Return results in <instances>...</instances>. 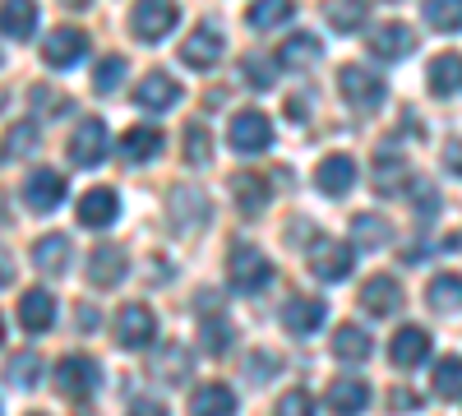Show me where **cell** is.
Returning <instances> with one entry per match:
<instances>
[{
    "instance_id": "9c48e42d",
    "label": "cell",
    "mask_w": 462,
    "mask_h": 416,
    "mask_svg": "<svg viewBox=\"0 0 462 416\" xmlns=\"http://www.w3.org/2000/svg\"><path fill=\"white\" fill-rule=\"evenodd\" d=\"M310 269H315L324 282H342L346 273H352V245H342V241H315Z\"/></svg>"
},
{
    "instance_id": "bcb514c9",
    "label": "cell",
    "mask_w": 462,
    "mask_h": 416,
    "mask_svg": "<svg viewBox=\"0 0 462 416\" xmlns=\"http://www.w3.org/2000/svg\"><path fill=\"white\" fill-rule=\"evenodd\" d=\"M180 374H189V356L180 347H167L162 356V380H180Z\"/></svg>"
},
{
    "instance_id": "7a4b0ae2",
    "label": "cell",
    "mask_w": 462,
    "mask_h": 416,
    "mask_svg": "<svg viewBox=\"0 0 462 416\" xmlns=\"http://www.w3.org/2000/svg\"><path fill=\"white\" fill-rule=\"evenodd\" d=\"M130 28H134L139 42H162V37L176 28V5L171 0H134Z\"/></svg>"
},
{
    "instance_id": "11a10c76",
    "label": "cell",
    "mask_w": 462,
    "mask_h": 416,
    "mask_svg": "<svg viewBox=\"0 0 462 416\" xmlns=\"http://www.w3.org/2000/svg\"><path fill=\"white\" fill-rule=\"evenodd\" d=\"M60 5H69V10H84V5H88V0H60Z\"/></svg>"
},
{
    "instance_id": "8d00e7d4",
    "label": "cell",
    "mask_w": 462,
    "mask_h": 416,
    "mask_svg": "<svg viewBox=\"0 0 462 416\" xmlns=\"http://www.w3.org/2000/svg\"><path fill=\"white\" fill-rule=\"evenodd\" d=\"M287 14H291V0H254V5L245 10L250 28H273V23H282Z\"/></svg>"
},
{
    "instance_id": "c3c4849f",
    "label": "cell",
    "mask_w": 462,
    "mask_h": 416,
    "mask_svg": "<svg viewBox=\"0 0 462 416\" xmlns=\"http://www.w3.org/2000/svg\"><path fill=\"white\" fill-rule=\"evenodd\" d=\"M389 407H393V411H416L420 398H416L411 389H393V393H389Z\"/></svg>"
},
{
    "instance_id": "60d3db41",
    "label": "cell",
    "mask_w": 462,
    "mask_h": 416,
    "mask_svg": "<svg viewBox=\"0 0 462 416\" xmlns=\"http://www.w3.org/2000/svg\"><path fill=\"white\" fill-rule=\"evenodd\" d=\"M241 69H245V84H250V88H259V93L278 84V69L268 65V60H259V56H245V60H241Z\"/></svg>"
},
{
    "instance_id": "d6a6232c",
    "label": "cell",
    "mask_w": 462,
    "mask_h": 416,
    "mask_svg": "<svg viewBox=\"0 0 462 416\" xmlns=\"http://www.w3.org/2000/svg\"><path fill=\"white\" fill-rule=\"evenodd\" d=\"M365 19H370V5H365V0H333V5H328L333 32H356Z\"/></svg>"
},
{
    "instance_id": "74e56055",
    "label": "cell",
    "mask_w": 462,
    "mask_h": 416,
    "mask_svg": "<svg viewBox=\"0 0 462 416\" xmlns=\"http://www.w3.org/2000/svg\"><path fill=\"white\" fill-rule=\"evenodd\" d=\"M125 79V56H106L97 69H93V93H111V88H121Z\"/></svg>"
},
{
    "instance_id": "ee69618b",
    "label": "cell",
    "mask_w": 462,
    "mask_h": 416,
    "mask_svg": "<svg viewBox=\"0 0 462 416\" xmlns=\"http://www.w3.org/2000/svg\"><path fill=\"white\" fill-rule=\"evenodd\" d=\"M226 347H231V324H226V319H208V324H204V352L222 356Z\"/></svg>"
},
{
    "instance_id": "5bb4252c",
    "label": "cell",
    "mask_w": 462,
    "mask_h": 416,
    "mask_svg": "<svg viewBox=\"0 0 462 416\" xmlns=\"http://www.w3.org/2000/svg\"><path fill=\"white\" fill-rule=\"evenodd\" d=\"M389 356H393V365H402V370L420 365V361L430 356V333L420 328V324H407V328H398V337H393Z\"/></svg>"
},
{
    "instance_id": "6f0895ef",
    "label": "cell",
    "mask_w": 462,
    "mask_h": 416,
    "mask_svg": "<svg viewBox=\"0 0 462 416\" xmlns=\"http://www.w3.org/2000/svg\"><path fill=\"white\" fill-rule=\"evenodd\" d=\"M0 337H5V319H0Z\"/></svg>"
},
{
    "instance_id": "f6af8a7d",
    "label": "cell",
    "mask_w": 462,
    "mask_h": 416,
    "mask_svg": "<svg viewBox=\"0 0 462 416\" xmlns=\"http://www.w3.org/2000/svg\"><path fill=\"white\" fill-rule=\"evenodd\" d=\"M278 416H315V402L305 398L300 389H291V393L278 402Z\"/></svg>"
},
{
    "instance_id": "f5cc1de1",
    "label": "cell",
    "mask_w": 462,
    "mask_h": 416,
    "mask_svg": "<svg viewBox=\"0 0 462 416\" xmlns=\"http://www.w3.org/2000/svg\"><path fill=\"white\" fill-rule=\"evenodd\" d=\"M74 319L84 324V333H93V324H97V310H93V306H79V310H74Z\"/></svg>"
},
{
    "instance_id": "83f0119b",
    "label": "cell",
    "mask_w": 462,
    "mask_h": 416,
    "mask_svg": "<svg viewBox=\"0 0 462 416\" xmlns=\"http://www.w3.org/2000/svg\"><path fill=\"white\" fill-rule=\"evenodd\" d=\"M189 411H195V416H231V411H236V393H231L226 384H199Z\"/></svg>"
},
{
    "instance_id": "ab89813d",
    "label": "cell",
    "mask_w": 462,
    "mask_h": 416,
    "mask_svg": "<svg viewBox=\"0 0 462 416\" xmlns=\"http://www.w3.org/2000/svg\"><path fill=\"white\" fill-rule=\"evenodd\" d=\"M208 158H213V148H208V130H204V125H185V162L204 167Z\"/></svg>"
},
{
    "instance_id": "ba28073f",
    "label": "cell",
    "mask_w": 462,
    "mask_h": 416,
    "mask_svg": "<svg viewBox=\"0 0 462 416\" xmlns=\"http://www.w3.org/2000/svg\"><path fill=\"white\" fill-rule=\"evenodd\" d=\"M56 389L65 393V398H88L93 389H97V365L88 361V356H65L60 365H56Z\"/></svg>"
},
{
    "instance_id": "52a82bcc",
    "label": "cell",
    "mask_w": 462,
    "mask_h": 416,
    "mask_svg": "<svg viewBox=\"0 0 462 416\" xmlns=\"http://www.w3.org/2000/svg\"><path fill=\"white\" fill-rule=\"evenodd\" d=\"M152 333H158V319H152L148 306H121V315H116V343L121 347H148Z\"/></svg>"
},
{
    "instance_id": "5b68a950",
    "label": "cell",
    "mask_w": 462,
    "mask_h": 416,
    "mask_svg": "<svg viewBox=\"0 0 462 416\" xmlns=\"http://www.w3.org/2000/svg\"><path fill=\"white\" fill-rule=\"evenodd\" d=\"M84 56H88V32H79V28H51L42 37V60L51 69H69L74 60H84Z\"/></svg>"
},
{
    "instance_id": "d6986e66",
    "label": "cell",
    "mask_w": 462,
    "mask_h": 416,
    "mask_svg": "<svg viewBox=\"0 0 462 416\" xmlns=\"http://www.w3.org/2000/svg\"><path fill=\"white\" fill-rule=\"evenodd\" d=\"M37 28V0H0V32L5 37H32Z\"/></svg>"
},
{
    "instance_id": "277c9868",
    "label": "cell",
    "mask_w": 462,
    "mask_h": 416,
    "mask_svg": "<svg viewBox=\"0 0 462 416\" xmlns=\"http://www.w3.org/2000/svg\"><path fill=\"white\" fill-rule=\"evenodd\" d=\"M231 148L236 153H263L268 143H273V125H268V116L263 111H236L231 116Z\"/></svg>"
},
{
    "instance_id": "603a6c76",
    "label": "cell",
    "mask_w": 462,
    "mask_h": 416,
    "mask_svg": "<svg viewBox=\"0 0 462 416\" xmlns=\"http://www.w3.org/2000/svg\"><path fill=\"white\" fill-rule=\"evenodd\" d=\"M361 306H365L370 315H393V310L402 306V291H398V282H393L389 273H379V278H370V282L361 287Z\"/></svg>"
},
{
    "instance_id": "44dd1931",
    "label": "cell",
    "mask_w": 462,
    "mask_h": 416,
    "mask_svg": "<svg viewBox=\"0 0 462 416\" xmlns=\"http://www.w3.org/2000/svg\"><path fill=\"white\" fill-rule=\"evenodd\" d=\"M121 278H125V254L116 245H97L88 254V282L93 287H116Z\"/></svg>"
},
{
    "instance_id": "f35d334b",
    "label": "cell",
    "mask_w": 462,
    "mask_h": 416,
    "mask_svg": "<svg viewBox=\"0 0 462 416\" xmlns=\"http://www.w3.org/2000/svg\"><path fill=\"white\" fill-rule=\"evenodd\" d=\"M10 380H14L19 389H32L37 380H42V361H37L32 352H19V356L10 361Z\"/></svg>"
},
{
    "instance_id": "1f68e13d",
    "label": "cell",
    "mask_w": 462,
    "mask_h": 416,
    "mask_svg": "<svg viewBox=\"0 0 462 416\" xmlns=\"http://www.w3.org/2000/svg\"><path fill=\"white\" fill-rule=\"evenodd\" d=\"M352 241L379 250V245H389V241H393V226L383 222L379 213H356V217H352Z\"/></svg>"
},
{
    "instance_id": "ffe728a7",
    "label": "cell",
    "mask_w": 462,
    "mask_h": 416,
    "mask_svg": "<svg viewBox=\"0 0 462 416\" xmlns=\"http://www.w3.org/2000/svg\"><path fill=\"white\" fill-rule=\"evenodd\" d=\"M319 56H324V42H319L315 32H296V37H287V42L278 47L282 69H310Z\"/></svg>"
},
{
    "instance_id": "30bf717a",
    "label": "cell",
    "mask_w": 462,
    "mask_h": 416,
    "mask_svg": "<svg viewBox=\"0 0 462 416\" xmlns=\"http://www.w3.org/2000/svg\"><path fill=\"white\" fill-rule=\"evenodd\" d=\"M134 102L143 111H171L180 102V84L171 79V74H162V69H148V79L134 88Z\"/></svg>"
},
{
    "instance_id": "db71d44e",
    "label": "cell",
    "mask_w": 462,
    "mask_h": 416,
    "mask_svg": "<svg viewBox=\"0 0 462 416\" xmlns=\"http://www.w3.org/2000/svg\"><path fill=\"white\" fill-rule=\"evenodd\" d=\"M10 278H14V263H10L5 250H0V287H10Z\"/></svg>"
},
{
    "instance_id": "f907efd6",
    "label": "cell",
    "mask_w": 462,
    "mask_h": 416,
    "mask_svg": "<svg viewBox=\"0 0 462 416\" xmlns=\"http://www.w3.org/2000/svg\"><path fill=\"white\" fill-rule=\"evenodd\" d=\"M130 416H167V407H162V402H148V398H143V402H134V407H130Z\"/></svg>"
},
{
    "instance_id": "8992f818",
    "label": "cell",
    "mask_w": 462,
    "mask_h": 416,
    "mask_svg": "<svg viewBox=\"0 0 462 416\" xmlns=\"http://www.w3.org/2000/svg\"><path fill=\"white\" fill-rule=\"evenodd\" d=\"M106 125L97 121V116H88V121H79L74 125V134H69V162L74 167H97L102 158H106Z\"/></svg>"
},
{
    "instance_id": "d4e9b609",
    "label": "cell",
    "mask_w": 462,
    "mask_h": 416,
    "mask_svg": "<svg viewBox=\"0 0 462 416\" xmlns=\"http://www.w3.org/2000/svg\"><path fill=\"white\" fill-rule=\"evenodd\" d=\"M231 195H236L245 217H259L263 204H268V180L254 176V171H236V176H231Z\"/></svg>"
},
{
    "instance_id": "680465c9",
    "label": "cell",
    "mask_w": 462,
    "mask_h": 416,
    "mask_svg": "<svg viewBox=\"0 0 462 416\" xmlns=\"http://www.w3.org/2000/svg\"><path fill=\"white\" fill-rule=\"evenodd\" d=\"M32 416H42V411H32Z\"/></svg>"
},
{
    "instance_id": "d590c367",
    "label": "cell",
    "mask_w": 462,
    "mask_h": 416,
    "mask_svg": "<svg viewBox=\"0 0 462 416\" xmlns=\"http://www.w3.org/2000/svg\"><path fill=\"white\" fill-rule=\"evenodd\" d=\"M435 393L439 398H462V356H444L435 365Z\"/></svg>"
},
{
    "instance_id": "cb8c5ba5",
    "label": "cell",
    "mask_w": 462,
    "mask_h": 416,
    "mask_svg": "<svg viewBox=\"0 0 462 416\" xmlns=\"http://www.w3.org/2000/svg\"><path fill=\"white\" fill-rule=\"evenodd\" d=\"M370 333L356 328V324H337L333 328V356L346 361V365H356V361H370Z\"/></svg>"
},
{
    "instance_id": "ac0fdd59",
    "label": "cell",
    "mask_w": 462,
    "mask_h": 416,
    "mask_svg": "<svg viewBox=\"0 0 462 416\" xmlns=\"http://www.w3.org/2000/svg\"><path fill=\"white\" fill-rule=\"evenodd\" d=\"M51 319H56V300H51V291H23V300H19V324L28 328V333H47L51 328Z\"/></svg>"
},
{
    "instance_id": "3957f363",
    "label": "cell",
    "mask_w": 462,
    "mask_h": 416,
    "mask_svg": "<svg viewBox=\"0 0 462 416\" xmlns=\"http://www.w3.org/2000/svg\"><path fill=\"white\" fill-rule=\"evenodd\" d=\"M226 278H231L236 291H259L268 278H273V263H268L259 250H250V245H236L231 250V263H226Z\"/></svg>"
},
{
    "instance_id": "2e32d148",
    "label": "cell",
    "mask_w": 462,
    "mask_h": 416,
    "mask_svg": "<svg viewBox=\"0 0 462 416\" xmlns=\"http://www.w3.org/2000/svg\"><path fill=\"white\" fill-rule=\"evenodd\" d=\"M426 84H430L435 97H453V93H462V56H457V51L435 56L430 69H426Z\"/></svg>"
},
{
    "instance_id": "e575fe53",
    "label": "cell",
    "mask_w": 462,
    "mask_h": 416,
    "mask_svg": "<svg viewBox=\"0 0 462 416\" xmlns=\"http://www.w3.org/2000/svg\"><path fill=\"white\" fill-rule=\"evenodd\" d=\"M402 180H407V158H379L374 162V190L379 195L402 190Z\"/></svg>"
},
{
    "instance_id": "7bdbcfd3",
    "label": "cell",
    "mask_w": 462,
    "mask_h": 416,
    "mask_svg": "<svg viewBox=\"0 0 462 416\" xmlns=\"http://www.w3.org/2000/svg\"><path fill=\"white\" fill-rule=\"evenodd\" d=\"M5 143H10V153H14V158H28L32 148H37V125H32V121H19V125L5 134Z\"/></svg>"
},
{
    "instance_id": "4fadbf2b",
    "label": "cell",
    "mask_w": 462,
    "mask_h": 416,
    "mask_svg": "<svg viewBox=\"0 0 462 416\" xmlns=\"http://www.w3.org/2000/svg\"><path fill=\"white\" fill-rule=\"evenodd\" d=\"M222 47H226V42H222V32L204 23V28H195V32L185 37L180 60H185V65H195V69H208V65H217V60H222Z\"/></svg>"
},
{
    "instance_id": "9f6ffc18",
    "label": "cell",
    "mask_w": 462,
    "mask_h": 416,
    "mask_svg": "<svg viewBox=\"0 0 462 416\" xmlns=\"http://www.w3.org/2000/svg\"><path fill=\"white\" fill-rule=\"evenodd\" d=\"M0 222H5V195H0Z\"/></svg>"
},
{
    "instance_id": "f1b7e54d",
    "label": "cell",
    "mask_w": 462,
    "mask_h": 416,
    "mask_svg": "<svg viewBox=\"0 0 462 416\" xmlns=\"http://www.w3.org/2000/svg\"><path fill=\"white\" fill-rule=\"evenodd\" d=\"M116 213H121V199H116L111 190H88L79 199V222L84 226H106V222H116Z\"/></svg>"
},
{
    "instance_id": "9a60e30c",
    "label": "cell",
    "mask_w": 462,
    "mask_h": 416,
    "mask_svg": "<svg viewBox=\"0 0 462 416\" xmlns=\"http://www.w3.org/2000/svg\"><path fill=\"white\" fill-rule=\"evenodd\" d=\"M411 47H416V37H411L407 23H383V28L370 32V56H379V60H398Z\"/></svg>"
},
{
    "instance_id": "e0dca14e",
    "label": "cell",
    "mask_w": 462,
    "mask_h": 416,
    "mask_svg": "<svg viewBox=\"0 0 462 416\" xmlns=\"http://www.w3.org/2000/svg\"><path fill=\"white\" fill-rule=\"evenodd\" d=\"M315 180H319V190H324V195H333V199H337V195L352 190V180H356V162L346 158V153H333V158H324V162H319Z\"/></svg>"
},
{
    "instance_id": "816d5d0a",
    "label": "cell",
    "mask_w": 462,
    "mask_h": 416,
    "mask_svg": "<svg viewBox=\"0 0 462 416\" xmlns=\"http://www.w3.org/2000/svg\"><path fill=\"white\" fill-rule=\"evenodd\" d=\"M305 116H310V106H305V97H291V102H287V121H305Z\"/></svg>"
},
{
    "instance_id": "7402d4cb",
    "label": "cell",
    "mask_w": 462,
    "mask_h": 416,
    "mask_svg": "<svg viewBox=\"0 0 462 416\" xmlns=\"http://www.w3.org/2000/svg\"><path fill=\"white\" fill-rule=\"evenodd\" d=\"M116 153H121L125 162H148V158H158V153H162V134H158V130H148V125H134V130L121 134Z\"/></svg>"
},
{
    "instance_id": "6da1fadb",
    "label": "cell",
    "mask_w": 462,
    "mask_h": 416,
    "mask_svg": "<svg viewBox=\"0 0 462 416\" xmlns=\"http://www.w3.org/2000/svg\"><path fill=\"white\" fill-rule=\"evenodd\" d=\"M337 88H342V97H346V106H356V111H374L379 102H383V79L374 69H361V65H342L337 69Z\"/></svg>"
},
{
    "instance_id": "484cf974",
    "label": "cell",
    "mask_w": 462,
    "mask_h": 416,
    "mask_svg": "<svg viewBox=\"0 0 462 416\" xmlns=\"http://www.w3.org/2000/svg\"><path fill=\"white\" fill-rule=\"evenodd\" d=\"M282 324H287L291 333H315V328L324 324V300H319V296H296V300H287V306H282Z\"/></svg>"
},
{
    "instance_id": "f546056e",
    "label": "cell",
    "mask_w": 462,
    "mask_h": 416,
    "mask_svg": "<svg viewBox=\"0 0 462 416\" xmlns=\"http://www.w3.org/2000/svg\"><path fill=\"white\" fill-rule=\"evenodd\" d=\"M32 263H37V269H42V273H65V263H69V241L60 236V232H51V236H42V241H37L32 245Z\"/></svg>"
},
{
    "instance_id": "7dc6e473",
    "label": "cell",
    "mask_w": 462,
    "mask_h": 416,
    "mask_svg": "<svg viewBox=\"0 0 462 416\" xmlns=\"http://www.w3.org/2000/svg\"><path fill=\"white\" fill-rule=\"evenodd\" d=\"M32 102H47V106H42L47 116H60V111H65V97L51 93V88H32Z\"/></svg>"
},
{
    "instance_id": "b9f144b4",
    "label": "cell",
    "mask_w": 462,
    "mask_h": 416,
    "mask_svg": "<svg viewBox=\"0 0 462 416\" xmlns=\"http://www.w3.org/2000/svg\"><path fill=\"white\" fill-rule=\"evenodd\" d=\"M273 374H278V356H273V352H250V356H245V380L268 384Z\"/></svg>"
},
{
    "instance_id": "8fae6325",
    "label": "cell",
    "mask_w": 462,
    "mask_h": 416,
    "mask_svg": "<svg viewBox=\"0 0 462 416\" xmlns=\"http://www.w3.org/2000/svg\"><path fill=\"white\" fill-rule=\"evenodd\" d=\"M167 204H171V226L176 232H195V226L208 217V199L195 190V185H176Z\"/></svg>"
},
{
    "instance_id": "4dcf8cb0",
    "label": "cell",
    "mask_w": 462,
    "mask_h": 416,
    "mask_svg": "<svg viewBox=\"0 0 462 416\" xmlns=\"http://www.w3.org/2000/svg\"><path fill=\"white\" fill-rule=\"evenodd\" d=\"M426 300H430V310H439V315H457L462 310V278L457 273H439L430 282Z\"/></svg>"
},
{
    "instance_id": "4316f807",
    "label": "cell",
    "mask_w": 462,
    "mask_h": 416,
    "mask_svg": "<svg viewBox=\"0 0 462 416\" xmlns=\"http://www.w3.org/2000/svg\"><path fill=\"white\" fill-rule=\"evenodd\" d=\"M328 407H333L337 416L365 411V407H370V384H361V380H337V384H328Z\"/></svg>"
},
{
    "instance_id": "7c38bea8",
    "label": "cell",
    "mask_w": 462,
    "mask_h": 416,
    "mask_svg": "<svg viewBox=\"0 0 462 416\" xmlns=\"http://www.w3.org/2000/svg\"><path fill=\"white\" fill-rule=\"evenodd\" d=\"M60 195H65V180H60V171H32L28 180H23V204L32 208V213H51L56 204H60Z\"/></svg>"
},
{
    "instance_id": "681fc988",
    "label": "cell",
    "mask_w": 462,
    "mask_h": 416,
    "mask_svg": "<svg viewBox=\"0 0 462 416\" xmlns=\"http://www.w3.org/2000/svg\"><path fill=\"white\" fill-rule=\"evenodd\" d=\"M444 171H453V176H462V139H453V143H444Z\"/></svg>"
},
{
    "instance_id": "836d02e7",
    "label": "cell",
    "mask_w": 462,
    "mask_h": 416,
    "mask_svg": "<svg viewBox=\"0 0 462 416\" xmlns=\"http://www.w3.org/2000/svg\"><path fill=\"white\" fill-rule=\"evenodd\" d=\"M426 23L439 32H457L462 28V0H426Z\"/></svg>"
}]
</instances>
